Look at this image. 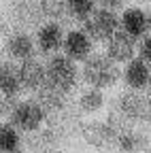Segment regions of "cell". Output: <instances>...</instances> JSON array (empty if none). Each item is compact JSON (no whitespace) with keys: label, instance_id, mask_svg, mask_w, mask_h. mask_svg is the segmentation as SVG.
<instances>
[{"label":"cell","instance_id":"1","mask_svg":"<svg viewBox=\"0 0 151 153\" xmlns=\"http://www.w3.org/2000/svg\"><path fill=\"white\" fill-rule=\"evenodd\" d=\"M117 76H119L117 64L109 55H91L83 64V79L94 89H102V87L113 85L117 81Z\"/></svg>","mask_w":151,"mask_h":153},{"label":"cell","instance_id":"2","mask_svg":"<svg viewBox=\"0 0 151 153\" xmlns=\"http://www.w3.org/2000/svg\"><path fill=\"white\" fill-rule=\"evenodd\" d=\"M45 72H47L49 85H53L55 89H60L64 94L72 89L79 79V70L74 66V60H70L68 55H53L49 64L45 66Z\"/></svg>","mask_w":151,"mask_h":153},{"label":"cell","instance_id":"3","mask_svg":"<svg viewBox=\"0 0 151 153\" xmlns=\"http://www.w3.org/2000/svg\"><path fill=\"white\" fill-rule=\"evenodd\" d=\"M87 36L91 41H109V38L119 30V17L115 15L113 9H96L91 17L85 19Z\"/></svg>","mask_w":151,"mask_h":153},{"label":"cell","instance_id":"4","mask_svg":"<svg viewBox=\"0 0 151 153\" xmlns=\"http://www.w3.org/2000/svg\"><path fill=\"white\" fill-rule=\"evenodd\" d=\"M11 119L15 128L32 132V130H39L41 123L45 121V108L39 102H22L13 108Z\"/></svg>","mask_w":151,"mask_h":153},{"label":"cell","instance_id":"5","mask_svg":"<svg viewBox=\"0 0 151 153\" xmlns=\"http://www.w3.org/2000/svg\"><path fill=\"white\" fill-rule=\"evenodd\" d=\"M134 38L128 36L123 30H117L109 41H106V55L115 64L119 62H130L134 60Z\"/></svg>","mask_w":151,"mask_h":153},{"label":"cell","instance_id":"6","mask_svg":"<svg viewBox=\"0 0 151 153\" xmlns=\"http://www.w3.org/2000/svg\"><path fill=\"white\" fill-rule=\"evenodd\" d=\"M64 55L70 60H87L91 53V38L85 30H70L64 36Z\"/></svg>","mask_w":151,"mask_h":153},{"label":"cell","instance_id":"7","mask_svg":"<svg viewBox=\"0 0 151 153\" xmlns=\"http://www.w3.org/2000/svg\"><path fill=\"white\" fill-rule=\"evenodd\" d=\"M123 79L132 89H143L151 83V66L145 60H130L123 72Z\"/></svg>","mask_w":151,"mask_h":153},{"label":"cell","instance_id":"8","mask_svg":"<svg viewBox=\"0 0 151 153\" xmlns=\"http://www.w3.org/2000/svg\"><path fill=\"white\" fill-rule=\"evenodd\" d=\"M119 28L128 34V36H132L136 41V38H141L147 30H149V26H147V15L141 11V9H128L123 15H121V19H119Z\"/></svg>","mask_w":151,"mask_h":153},{"label":"cell","instance_id":"9","mask_svg":"<svg viewBox=\"0 0 151 153\" xmlns=\"http://www.w3.org/2000/svg\"><path fill=\"white\" fill-rule=\"evenodd\" d=\"M19 81H22V85L28 87V89L41 87V85L47 81L45 66H43L41 62H36L34 57L24 60V64H22V68H19Z\"/></svg>","mask_w":151,"mask_h":153},{"label":"cell","instance_id":"10","mask_svg":"<svg viewBox=\"0 0 151 153\" xmlns=\"http://www.w3.org/2000/svg\"><path fill=\"white\" fill-rule=\"evenodd\" d=\"M36 43H39V49L43 53H53L62 49L64 45V32L58 24H45L39 30V36H36Z\"/></svg>","mask_w":151,"mask_h":153},{"label":"cell","instance_id":"11","mask_svg":"<svg viewBox=\"0 0 151 153\" xmlns=\"http://www.w3.org/2000/svg\"><path fill=\"white\" fill-rule=\"evenodd\" d=\"M119 111L121 115H126L128 119H138L147 115V100L143 96L134 94V91H128L121 96V102H119Z\"/></svg>","mask_w":151,"mask_h":153},{"label":"cell","instance_id":"12","mask_svg":"<svg viewBox=\"0 0 151 153\" xmlns=\"http://www.w3.org/2000/svg\"><path fill=\"white\" fill-rule=\"evenodd\" d=\"M7 49H9V55L15 60H30L34 53V43L28 34H15L9 38Z\"/></svg>","mask_w":151,"mask_h":153},{"label":"cell","instance_id":"13","mask_svg":"<svg viewBox=\"0 0 151 153\" xmlns=\"http://www.w3.org/2000/svg\"><path fill=\"white\" fill-rule=\"evenodd\" d=\"M19 87H22L19 70H15L13 66H0V94L15 96Z\"/></svg>","mask_w":151,"mask_h":153},{"label":"cell","instance_id":"14","mask_svg":"<svg viewBox=\"0 0 151 153\" xmlns=\"http://www.w3.org/2000/svg\"><path fill=\"white\" fill-rule=\"evenodd\" d=\"M19 147V132L13 126H0V153H15Z\"/></svg>","mask_w":151,"mask_h":153},{"label":"cell","instance_id":"15","mask_svg":"<svg viewBox=\"0 0 151 153\" xmlns=\"http://www.w3.org/2000/svg\"><path fill=\"white\" fill-rule=\"evenodd\" d=\"M96 2L98 0H66V7L74 17H79V19L85 22V19L91 17V13L96 11Z\"/></svg>","mask_w":151,"mask_h":153},{"label":"cell","instance_id":"16","mask_svg":"<svg viewBox=\"0 0 151 153\" xmlns=\"http://www.w3.org/2000/svg\"><path fill=\"white\" fill-rule=\"evenodd\" d=\"M102 102H104V98H102V94H100V89H87V91H83V96H81V100H79V104H81V108L85 111V113H96L100 106H102Z\"/></svg>","mask_w":151,"mask_h":153},{"label":"cell","instance_id":"17","mask_svg":"<svg viewBox=\"0 0 151 153\" xmlns=\"http://www.w3.org/2000/svg\"><path fill=\"white\" fill-rule=\"evenodd\" d=\"M43 13L47 17H62L64 11H66V0H43Z\"/></svg>","mask_w":151,"mask_h":153},{"label":"cell","instance_id":"18","mask_svg":"<svg viewBox=\"0 0 151 153\" xmlns=\"http://www.w3.org/2000/svg\"><path fill=\"white\" fill-rule=\"evenodd\" d=\"M62 94L64 91H60V89H55L53 85H49V87H45L43 91H41V106L45 108V106H58L60 104V100H62Z\"/></svg>","mask_w":151,"mask_h":153},{"label":"cell","instance_id":"19","mask_svg":"<svg viewBox=\"0 0 151 153\" xmlns=\"http://www.w3.org/2000/svg\"><path fill=\"white\" fill-rule=\"evenodd\" d=\"M117 143H119V147L123 151H134L136 145H138V136H136V134H132V132H121Z\"/></svg>","mask_w":151,"mask_h":153},{"label":"cell","instance_id":"20","mask_svg":"<svg viewBox=\"0 0 151 153\" xmlns=\"http://www.w3.org/2000/svg\"><path fill=\"white\" fill-rule=\"evenodd\" d=\"M141 60L151 64V36H145L141 43Z\"/></svg>","mask_w":151,"mask_h":153},{"label":"cell","instance_id":"21","mask_svg":"<svg viewBox=\"0 0 151 153\" xmlns=\"http://www.w3.org/2000/svg\"><path fill=\"white\" fill-rule=\"evenodd\" d=\"M98 2L104 7V9H117L123 4V0H98Z\"/></svg>","mask_w":151,"mask_h":153},{"label":"cell","instance_id":"22","mask_svg":"<svg viewBox=\"0 0 151 153\" xmlns=\"http://www.w3.org/2000/svg\"><path fill=\"white\" fill-rule=\"evenodd\" d=\"M147 26H149V30H151V13L147 15Z\"/></svg>","mask_w":151,"mask_h":153},{"label":"cell","instance_id":"23","mask_svg":"<svg viewBox=\"0 0 151 153\" xmlns=\"http://www.w3.org/2000/svg\"><path fill=\"white\" fill-rule=\"evenodd\" d=\"M15 153H17V151H15Z\"/></svg>","mask_w":151,"mask_h":153}]
</instances>
